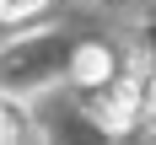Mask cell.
<instances>
[{"label": "cell", "mask_w": 156, "mask_h": 145, "mask_svg": "<svg viewBox=\"0 0 156 145\" xmlns=\"http://www.w3.org/2000/svg\"><path fill=\"white\" fill-rule=\"evenodd\" d=\"M43 0H0V22H16V16H32Z\"/></svg>", "instance_id": "obj_4"}, {"label": "cell", "mask_w": 156, "mask_h": 145, "mask_svg": "<svg viewBox=\"0 0 156 145\" xmlns=\"http://www.w3.org/2000/svg\"><path fill=\"white\" fill-rule=\"evenodd\" d=\"M140 113H145V91H140V81H113L108 91L97 97V124L108 129V134L135 129V124H140Z\"/></svg>", "instance_id": "obj_1"}, {"label": "cell", "mask_w": 156, "mask_h": 145, "mask_svg": "<svg viewBox=\"0 0 156 145\" xmlns=\"http://www.w3.org/2000/svg\"><path fill=\"white\" fill-rule=\"evenodd\" d=\"M70 75L81 81V86H108V75H113V54L102 43H86L76 54V64H70Z\"/></svg>", "instance_id": "obj_2"}, {"label": "cell", "mask_w": 156, "mask_h": 145, "mask_svg": "<svg viewBox=\"0 0 156 145\" xmlns=\"http://www.w3.org/2000/svg\"><path fill=\"white\" fill-rule=\"evenodd\" d=\"M22 134H27V124H22V108L0 97V145H22Z\"/></svg>", "instance_id": "obj_3"}]
</instances>
